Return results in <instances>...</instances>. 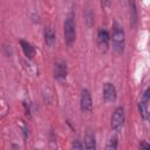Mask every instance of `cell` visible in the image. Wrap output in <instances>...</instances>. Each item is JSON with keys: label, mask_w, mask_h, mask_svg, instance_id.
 <instances>
[{"label": "cell", "mask_w": 150, "mask_h": 150, "mask_svg": "<svg viewBox=\"0 0 150 150\" xmlns=\"http://www.w3.org/2000/svg\"><path fill=\"white\" fill-rule=\"evenodd\" d=\"M124 120H125V115H124V108L123 107H117L112 115H111V120H110V125L111 129L116 132H118L124 124Z\"/></svg>", "instance_id": "obj_3"}, {"label": "cell", "mask_w": 150, "mask_h": 150, "mask_svg": "<svg viewBox=\"0 0 150 150\" xmlns=\"http://www.w3.org/2000/svg\"><path fill=\"white\" fill-rule=\"evenodd\" d=\"M149 148H150V144L146 143L145 141H142L139 143V149H149Z\"/></svg>", "instance_id": "obj_15"}, {"label": "cell", "mask_w": 150, "mask_h": 150, "mask_svg": "<svg viewBox=\"0 0 150 150\" xmlns=\"http://www.w3.org/2000/svg\"><path fill=\"white\" fill-rule=\"evenodd\" d=\"M149 101H150V94H149V88H146L143 91L142 97L138 102V111L144 121L149 120Z\"/></svg>", "instance_id": "obj_4"}, {"label": "cell", "mask_w": 150, "mask_h": 150, "mask_svg": "<svg viewBox=\"0 0 150 150\" xmlns=\"http://www.w3.org/2000/svg\"><path fill=\"white\" fill-rule=\"evenodd\" d=\"M83 145L88 150L96 149V137H95V132L91 129H88L86 131V135H84V144Z\"/></svg>", "instance_id": "obj_9"}, {"label": "cell", "mask_w": 150, "mask_h": 150, "mask_svg": "<svg viewBox=\"0 0 150 150\" xmlns=\"http://www.w3.org/2000/svg\"><path fill=\"white\" fill-rule=\"evenodd\" d=\"M43 36H45V43L48 47H53L54 43H55V32H54V29L50 28V27H47L45 29Z\"/></svg>", "instance_id": "obj_11"}, {"label": "cell", "mask_w": 150, "mask_h": 150, "mask_svg": "<svg viewBox=\"0 0 150 150\" xmlns=\"http://www.w3.org/2000/svg\"><path fill=\"white\" fill-rule=\"evenodd\" d=\"M103 98L107 103H112L116 101L117 98V90L116 87L110 83V82H105L103 84Z\"/></svg>", "instance_id": "obj_6"}, {"label": "cell", "mask_w": 150, "mask_h": 150, "mask_svg": "<svg viewBox=\"0 0 150 150\" xmlns=\"http://www.w3.org/2000/svg\"><path fill=\"white\" fill-rule=\"evenodd\" d=\"M20 46H21V49H22V52H23V54L27 59H33L34 57L35 49L32 46V43H29L26 40H20Z\"/></svg>", "instance_id": "obj_10"}, {"label": "cell", "mask_w": 150, "mask_h": 150, "mask_svg": "<svg viewBox=\"0 0 150 150\" xmlns=\"http://www.w3.org/2000/svg\"><path fill=\"white\" fill-rule=\"evenodd\" d=\"M80 108L83 112H90L93 110V100L88 89H82L80 97Z\"/></svg>", "instance_id": "obj_5"}, {"label": "cell", "mask_w": 150, "mask_h": 150, "mask_svg": "<svg viewBox=\"0 0 150 150\" xmlns=\"http://www.w3.org/2000/svg\"><path fill=\"white\" fill-rule=\"evenodd\" d=\"M110 42V35L107 29H100L97 32V45L101 50H107Z\"/></svg>", "instance_id": "obj_7"}, {"label": "cell", "mask_w": 150, "mask_h": 150, "mask_svg": "<svg viewBox=\"0 0 150 150\" xmlns=\"http://www.w3.org/2000/svg\"><path fill=\"white\" fill-rule=\"evenodd\" d=\"M68 74V69H67V64L63 61H57L54 64V77L56 80H64L67 77Z\"/></svg>", "instance_id": "obj_8"}, {"label": "cell", "mask_w": 150, "mask_h": 150, "mask_svg": "<svg viewBox=\"0 0 150 150\" xmlns=\"http://www.w3.org/2000/svg\"><path fill=\"white\" fill-rule=\"evenodd\" d=\"M117 145H118V139H117V136L114 135V136H111V137L109 138V141H108L105 148H107V149H112V150H115V149H117Z\"/></svg>", "instance_id": "obj_12"}, {"label": "cell", "mask_w": 150, "mask_h": 150, "mask_svg": "<svg viewBox=\"0 0 150 150\" xmlns=\"http://www.w3.org/2000/svg\"><path fill=\"white\" fill-rule=\"evenodd\" d=\"M129 5H130V20H132V26L136 22V7H135V2L134 0H129Z\"/></svg>", "instance_id": "obj_13"}, {"label": "cell", "mask_w": 150, "mask_h": 150, "mask_svg": "<svg viewBox=\"0 0 150 150\" xmlns=\"http://www.w3.org/2000/svg\"><path fill=\"white\" fill-rule=\"evenodd\" d=\"M112 33H111V45H112V49L116 54L121 55L124 52V47H125V33L123 27L117 22L114 21L112 22Z\"/></svg>", "instance_id": "obj_1"}, {"label": "cell", "mask_w": 150, "mask_h": 150, "mask_svg": "<svg viewBox=\"0 0 150 150\" xmlns=\"http://www.w3.org/2000/svg\"><path fill=\"white\" fill-rule=\"evenodd\" d=\"M84 145L79 141V139H74L71 143V149H83Z\"/></svg>", "instance_id": "obj_14"}, {"label": "cell", "mask_w": 150, "mask_h": 150, "mask_svg": "<svg viewBox=\"0 0 150 150\" xmlns=\"http://www.w3.org/2000/svg\"><path fill=\"white\" fill-rule=\"evenodd\" d=\"M63 35L64 42L68 46H71L76 39V26H75V14L74 12H69L66 16L63 23Z\"/></svg>", "instance_id": "obj_2"}]
</instances>
